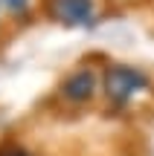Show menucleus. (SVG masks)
Masks as SVG:
<instances>
[{
	"mask_svg": "<svg viewBox=\"0 0 154 156\" xmlns=\"http://www.w3.org/2000/svg\"><path fill=\"white\" fill-rule=\"evenodd\" d=\"M148 87V75L143 69H134V67H111L105 73V93L114 104H125L131 101L137 93Z\"/></svg>",
	"mask_w": 154,
	"mask_h": 156,
	"instance_id": "f257e3e1",
	"label": "nucleus"
},
{
	"mask_svg": "<svg viewBox=\"0 0 154 156\" xmlns=\"http://www.w3.org/2000/svg\"><path fill=\"white\" fill-rule=\"evenodd\" d=\"M52 12L67 26H87L93 23V0H52Z\"/></svg>",
	"mask_w": 154,
	"mask_h": 156,
	"instance_id": "f03ea898",
	"label": "nucleus"
},
{
	"mask_svg": "<svg viewBox=\"0 0 154 156\" xmlns=\"http://www.w3.org/2000/svg\"><path fill=\"white\" fill-rule=\"evenodd\" d=\"M93 90H96V75H93L90 69H79V73H73L67 81H64V98L87 101L93 95Z\"/></svg>",
	"mask_w": 154,
	"mask_h": 156,
	"instance_id": "7ed1b4c3",
	"label": "nucleus"
},
{
	"mask_svg": "<svg viewBox=\"0 0 154 156\" xmlns=\"http://www.w3.org/2000/svg\"><path fill=\"white\" fill-rule=\"evenodd\" d=\"M0 3H3L9 12H26V6L32 3V0H0Z\"/></svg>",
	"mask_w": 154,
	"mask_h": 156,
	"instance_id": "20e7f679",
	"label": "nucleus"
},
{
	"mask_svg": "<svg viewBox=\"0 0 154 156\" xmlns=\"http://www.w3.org/2000/svg\"><path fill=\"white\" fill-rule=\"evenodd\" d=\"M0 156H29V153L21 147H6V151H0Z\"/></svg>",
	"mask_w": 154,
	"mask_h": 156,
	"instance_id": "39448f33",
	"label": "nucleus"
}]
</instances>
